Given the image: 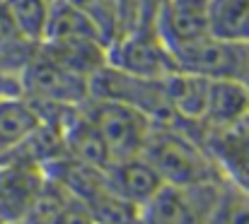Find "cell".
Listing matches in <instances>:
<instances>
[{
    "label": "cell",
    "mask_w": 249,
    "mask_h": 224,
    "mask_svg": "<svg viewBox=\"0 0 249 224\" xmlns=\"http://www.w3.org/2000/svg\"><path fill=\"white\" fill-rule=\"evenodd\" d=\"M249 118V99L240 80H211L201 121V130H223Z\"/></svg>",
    "instance_id": "9c48e42d"
},
{
    "label": "cell",
    "mask_w": 249,
    "mask_h": 224,
    "mask_svg": "<svg viewBox=\"0 0 249 224\" xmlns=\"http://www.w3.org/2000/svg\"><path fill=\"white\" fill-rule=\"evenodd\" d=\"M46 171L32 161L7 157L0 161V217L5 224H17L32 210Z\"/></svg>",
    "instance_id": "52a82bcc"
},
{
    "label": "cell",
    "mask_w": 249,
    "mask_h": 224,
    "mask_svg": "<svg viewBox=\"0 0 249 224\" xmlns=\"http://www.w3.org/2000/svg\"><path fill=\"white\" fill-rule=\"evenodd\" d=\"M0 224H5V222H2V217H0Z\"/></svg>",
    "instance_id": "7402d4cb"
},
{
    "label": "cell",
    "mask_w": 249,
    "mask_h": 224,
    "mask_svg": "<svg viewBox=\"0 0 249 224\" xmlns=\"http://www.w3.org/2000/svg\"><path fill=\"white\" fill-rule=\"evenodd\" d=\"M10 96H22L19 75L0 70V99H10Z\"/></svg>",
    "instance_id": "ffe728a7"
},
{
    "label": "cell",
    "mask_w": 249,
    "mask_h": 224,
    "mask_svg": "<svg viewBox=\"0 0 249 224\" xmlns=\"http://www.w3.org/2000/svg\"><path fill=\"white\" fill-rule=\"evenodd\" d=\"M15 29L19 36L34 46H39L46 36L51 0H2Z\"/></svg>",
    "instance_id": "9a60e30c"
},
{
    "label": "cell",
    "mask_w": 249,
    "mask_h": 224,
    "mask_svg": "<svg viewBox=\"0 0 249 224\" xmlns=\"http://www.w3.org/2000/svg\"><path fill=\"white\" fill-rule=\"evenodd\" d=\"M208 224H249V195L225 183Z\"/></svg>",
    "instance_id": "2e32d148"
},
{
    "label": "cell",
    "mask_w": 249,
    "mask_h": 224,
    "mask_svg": "<svg viewBox=\"0 0 249 224\" xmlns=\"http://www.w3.org/2000/svg\"><path fill=\"white\" fill-rule=\"evenodd\" d=\"M225 181L169 186L165 183L141 210L138 224H208Z\"/></svg>",
    "instance_id": "5b68a950"
},
{
    "label": "cell",
    "mask_w": 249,
    "mask_h": 224,
    "mask_svg": "<svg viewBox=\"0 0 249 224\" xmlns=\"http://www.w3.org/2000/svg\"><path fill=\"white\" fill-rule=\"evenodd\" d=\"M34 44H27V41H19V44H10V46H0V70L5 73H22L27 61L32 58L34 53Z\"/></svg>",
    "instance_id": "e0dca14e"
},
{
    "label": "cell",
    "mask_w": 249,
    "mask_h": 224,
    "mask_svg": "<svg viewBox=\"0 0 249 224\" xmlns=\"http://www.w3.org/2000/svg\"><path fill=\"white\" fill-rule=\"evenodd\" d=\"M39 126L41 116L27 96L0 99V161L22 147Z\"/></svg>",
    "instance_id": "7c38bea8"
},
{
    "label": "cell",
    "mask_w": 249,
    "mask_h": 224,
    "mask_svg": "<svg viewBox=\"0 0 249 224\" xmlns=\"http://www.w3.org/2000/svg\"><path fill=\"white\" fill-rule=\"evenodd\" d=\"M158 171L162 183L169 186H196L225 181L213 157L201 145L198 135L189 123L153 121L148 140L141 152Z\"/></svg>",
    "instance_id": "6da1fadb"
},
{
    "label": "cell",
    "mask_w": 249,
    "mask_h": 224,
    "mask_svg": "<svg viewBox=\"0 0 249 224\" xmlns=\"http://www.w3.org/2000/svg\"><path fill=\"white\" fill-rule=\"evenodd\" d=\"M46 41H102L107 44L97 24L71 0H51L49 27H46V36L41 44Z\"/></svg>",
    "instance_id": "4fadbf2b"
},
{
    "label": "cell",
    "mask_w": 249,
    "mask_h": 224,
    "mask_svg": "<svg viewBox=\"0 0 249 224\" xmlns=\"http://www.w3.org/2000/svg\"><path fill=\"white\" fill-rule=\"evenodd\" d=\"M225 183H230L232 188L242 191L245 195H249V159H245L240 166H235L228 176H225Z\"/></svg>",
    "instance_id": "d6986e66"
},
{
    "label": "cell",
    "mask_w": 249,
    "mask_h": 224,
    "mask_svg": "<svg viewBox=\"0 0 249 224\" xmlns=\"http://www.w3.org/2000/svg\"><path fill=\"white\" fill-rule=\"evenodd\" d=\"M17 224H22V222H17Z\"/></svg>",
    "instance_id": "603a6c76"
},
{
    "label": "cell",
    "mask_w": 249,
    "mask_h": 224,
    "mask_svg": "<svg viewBox=\"0 0 249 224\" xmlns=\"http://www.w3.org/2000/svg\"><path fill=\"white\" fill-rule=\"evenodd\" d=\"M104 174H107L109 186L124 200H128L131 205H136L138 210L165 186L162 178L158 176V171L150 166V161L143 154L114 159Z\"/></svg>",
    "instance_id": "30bf717a"
},
{
    "label": "cell",
    "mask_w": 249,
    "mask_h": 224,
    "mask_svg": "<svg viewBox=\"0 0 249 224\" xmlns=\"http://www.w3.org/2000/svg\"><path fill=\"white\" fill-rule=\"evenodd\" d=\"M208 82L211 80L184 70H172L169 75H165L162 94L169 109V118L179 123H198L206 106Z\"/></svg>",
    "instance_id": "8fae6325"
},
{
    "label": "cell",
    "mask_w": 249,
    "mask_h": 224,
    "mask_svg": "<svg viewBox=\"0 0 249 224\" xmlns=\"http://www.w3.org/2000/svg\"><path fill=\"white\" fill-rule=\"evenodd\" d=\"M107 65L143 80H162L174 68L172 53L153 24L138 22L114 36L107 46Z\"/></svg>",
    "instance_id": "3957f363"
},
{
    "label": "cell",
    "mask_w": 249,
    "mask_h": 224,
    "mask_svg": "<svg viewBox=\"0 0 249 224\" xmlns=\"http://www.w3.org/2000/svg\"><path fill=\"white\" fill-rule=\"evenodd\" d=\"M240 84L245 87L247 99H249V44H247V51H245V65H242V73H240Z\"/></svg>",
    "instance_id": "44dd1931"
},
{
    "label": "cell",
    "mask_w": 249,
    "mask_h": 224,
    "mask_svg": "<svg viewBox=\"0 0 249 224\" xmlns=\"http://www.w3.org/2000/svg\"><path fill=\"white\" fill-rule=\"evenodd\" d=\"M245 51L247 46L203 36L169 53L177 70L198 75L206 80H240L242 65H245Z\"/></svg>",
    "instance_id": "8992f818"
},
{
    "label": "cell",
    "mask_w": 249,
    "mask_h": 224,
    "mask_svg": "<svg viewBox=\"0 0 249 224\" xmlns=\"http://www.w3.org/2000/svg\"><path fill=\"white\" fill-rule=\"evenodd\" d=\"M80 111L99 133L102 143L111 154V161L143 152L148 133L153 128V118L145 116L143 111L121 101L97 99V96H87Z\"/></svg>",
    "instance_id": "7a4b0ae2"
},
{
    "label": "cell",
    "mask_w": 249,
    "mask_h": 224,
    "mask_svg": "<svg viewBox=\"0 0 249 224\" xmlns=\"http://www.w3.org/2000/svg\"><path fill=\"white\" fill-rule=\"evenodd\" d=\"M22 96L36 104L83 106L89 96V80L53 61L41 46L34 48L24 70L19 73Z\"/></svg>",
    "instance_id": "277c9868"
},
{
    "label": "cell",
    "mask_w": 249,
    "mask_h": 224,
    "mask_svg": "<svg viewBox=\"0 0 249 224\" xmlns=\"http://www.w3.org/2000/svg\"><path fill=\"white\" fill-rule=\"evenodd\" d=\"M208 36L249 44V0H208Z\"/></svg>",
    "instance_id": "5bb4252c"
},
{
    "label": "cell",
    "mask_w": 249,
    "mask_h": 224,
    "mask_svg": "<svg viewBox=\"0 0 249 224\" xmlns=\"http://www.w3.org/2000/svg\"><path fill=\"white\" fill-rule=\"evenodd\" d=\"M153 27L169 51L194 44L208 36V0H165Z\"/></svg>",
    "instance_id": "ba28073f"
},
{
    "label": "cell",
    "mask_w": 249,
    "mask_h": 224,
    "mask_svg": "<svg viewBox=\"0 0 249 224\" xmlns=\"http://www.w3.org/2000/svg\"><path fill=\"white\" fill-rule=\"evenodd\" d=\"M19 41H24V39H22L19 32L15 29V24H12V19H10V15H7L2 0H0V46L19 44ZM27 44H29V41H27Z\"/></svg>",
    "instance_id": "ac0fdd59"
}]
</instances>
